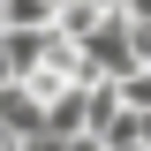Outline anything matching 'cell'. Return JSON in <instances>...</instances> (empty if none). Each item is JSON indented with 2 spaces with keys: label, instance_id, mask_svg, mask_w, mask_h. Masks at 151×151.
<instances>
[{
  "label": "cell",
  "instance_id": "1",
  "mask_svg": "<svg viewBox=\"0 0 151 151\" xmlns=\"http://www.w3.org/2000/svg\"><path fill=\"white\" fill-rule=\"evenodd\" d=\"M53 15H60V0H0L8 30H53Z\"/></svg>",
  "mask_w": 151,
  "mask_h": 151
},
{
  "label": "cell",
  "instance_id": "2",
  "mask_svg": "<svg viewBox=\"0 0 151 151\" xmlns=\"http://www.w3.org/2000/svg\"><path fill=\"white\" fill-rule=\"evenodd\" d=\"M121 113V98H113V83H83V136H98Z\"/></svg>",
  "mask_w": 151,
  "mask_h": 151
},
{
  "label": "cell",
  "instance_id": "3",
  "mask_svg": "<svg viewBox=\"0 0 151 151\" xmlns=\"http://www.w3.org/2000/svg\"><path fill=\"white\" fill-rule=\"evenodd\" d=\"M0 30H8V23H0Z\"/></svg>",
  "mask_w": 151,
  "mask_h": 151
}]
</instances>
